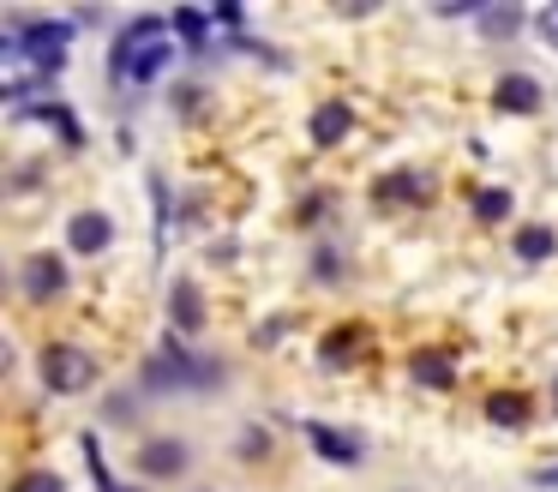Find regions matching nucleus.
<instances>
[{
	"label": "nucleus",
	"mask_w": 558,
	"mask_h": 492,
	"mask_svg": "<svg viewBox=\"0 0 558 492\" xmlns=\"http://www.w3.org/2000/svg\"><path fill=\"white\" fill-rule=\"evenodd\" d=\"M157 36H162V19H133V24H126V36L114 43V72H121L126 84L157 79V72L169 67V48H162Z\"/></svg>",
	"instance_id": "nucleus-1"
},
{
	"label": "nucleus",
	"mask_w": 558,
	"mask_h": 492,
	"mask_svg": "<svg viewBox=\"0 0 558 492\" xmlns=\"http://www.w3.org/2000/svg\"><path fill=\"white\" fill-rule=\"evenodd\" d=\"M37 367H43V384L54 396H85L97 384V355H85L78 343H49Z\"/></svg>",
	"instance_id": "nucleus-2"
},
{
	"label": "nucleus",
	"mask_w": 558,
	"mask_h": 492,
	"mask_svg": "<svg viewBox=\"0 0 558 492\" xmlns=\"http://www.w3.org/2000/svg\"><path fill=\"white\" fill-rule=\"evenodd\" d=\"M198 379H210V367H198L181 343H162L157 355L145 360V384H150V391H181V384H198Z\"/></svg>",
	"instance_id": "nucleus-3"
},
{
	"label": "nucleus",
	"mask_w": 558,
	"mask_h": 492,
	"mask_svg": "<svg viewBox=\"0 0 558 492\" xmlns=\"http://www.w3.org/2000/svg\"><path fill=\"white\" fill-rule=\"evenodd\" d=\"M19 288H25L31 300H61L66 295V259H54V252H31V259L19 264Z\"/></svg>",
	"instance_id": "nucleus-4"
},
{
	"label": "nucleus",
	"mask_w": 558,
	"mask_h": 492,
	"mask_svg": "<svg viewBox=\"0 0 558 492\" xmlns=\"http://www.w3.org/2000/svg\"><path fill=\"white\" fill-rule=\"evenodd\" d=\"M186 468V444L181 439H145L138 444V475L145 480H174Z\"/></svg>",
	"instance_id": "nucleus-5"
},
{
	"label": "nucleus",
	"mask_w": 558,
	"mask_h": 492,
	"mask_svg": "<svg viewBox=\"0 0 558 492\" xmlns=\"http://www.w3.org/2000/svg\"><path fill=\"white\" fill-rule=\"evenodd\" d=\"M409 379L421 384V391H450V384H457V360H450L445 348H414Z\"/></svg>",
	"instance_id": "nucleus-6"
},
{
	"label": "nucleus",
	"mask_w": 558,
	"mask_h": 492,
	"mask_svg": "<svg viewBox=\"0 0 558 492\" xmlns=\"http://www.w3.org/2000/svg\"><path fill=\"white\" fill-rule=\"evenodd\" d=\"M349 127H354V108L349 103H318L313 120H306V132H313L318 151H337V144L349 139Z\"/></svg>",
	"instance_id": "nucleus-7"
},
{
	"label": "nucleus",
	"mask_w": 558,
	"mask_h": 492,
	"mask_svg": "<svg viewBox=\"0 0 558 492\" xmlns=\"http://www.w3.org/2000/svg\"><path fill=\"white\" fill-rule=\"evenodd\" d=\"M493 103L505 108V115H534V108H541V79H529V72H505V79L493 84Z\"/></svg>",
	"instance_id": "nucleus-8"
},
{
	"label": "nucleus",
	"mask_w": 558,
	"mask_h": 492,
	"mask_svg": "<svg viewBox=\"0 0 558 492\" xmlns=\"http://www.w3.org/2000/svg\"><path fill=\"white\" fill-rule=\"evenodd\" d=\"M426 192H433V180H426L421 168H397V175H378L373 199L378 204H421Z\"/></svg>",
	"instance_id": "nucleus-9"
},
{
	"label": "nucleus",
	"mask_w": 558,
	"mask_h": 492,
	"mask_svg": "<svg viewBox=\"0 0 558 492\" xmlns=\"http://www.w3.org/2000/svg\"><path fill=\"white\" fill-rule=\"evenodd\" d=\"M114 240V223L102 211H78L73 223H66V247L73 252H102Z\"/></svg>",
	"instance_id": "nucleus-10"
},
{
	"label": "nucleus",
	"mask_w": 558,
	"mask_h": 492,
	"mask_svg": "<svg viewBox=\"0 0 558 492\" xmlns=\"http://www.w3.org/2000/svg\"><path fill=\"white\" fill-rule=\"evenodd\" d=\"M169 319H174V331H181V336H198V331H205V295H198L193 283H174Z\"/></svg>",
	"instance_id": "nucleus-11"
},
{
	"label": "nucleus",
	"mask_w": 558,
	"mask_h": 492,
	"mask_svg": "<svg viewBox=\"0 0 558 492\" xmlns=\"http://www.w3.org/2000/svg\"><path fill=\"white\" fill-rule=\"evenodd\" d=\"M306 439H313V451L325 456V463H361V439H349V432H337V427H306Z\"/></svg>",
	"instance_id": "nucleus-12"
},
{
	"label": "nucleus",
	"mask_w": 558,
	"mask_h": 492,
	"mask_svg": "<svg viewBox=\"0 0 558 492\" xmlns=\"http://www.w3.org/2000/svg\"><path fill=\"white\" fill-rule=\"evenodd\" d=\"M486 420H493V427H529V396L522 391H493L486 396Z\"/></svg>",
	"instance_id": "nucleus-13"
},
{
	"label": "nucleus",
	"mask_w": 558,
	"mask_h": 492,
	"mask_svg": "<svg viewBox=\"0 0 558 492\" xmlns=\"http://www.w3.org/2000/svg\"><path fill=\"white\" fill-rule=\"evenodd\" d=\"M522 31V7H510V0H498V7H481V36H517Z\"/></svg>",
	"instance_id": "nucleus-14"
},
{
	"label": "nucleus",
	"mask_w": 558,
	"mask_h": 492,
	"mask_svg": "<svg viewBox=\"0 0 558 492\" xmlns=\"http://www.w3.org/2000/svg\"><path fill=\"white\" fill-rule=\"evenodd\" d=\"M553 252H558V235H553V228H541V223H534V228H522V235H517V259L522 264H541V259H553Z\"/></svg>",
	"instance_id": "nucleus-15"
},
{
	"label": "nucleus",
	"mask_w": 558,
	"mask_h": 492,
	"mask_svg": "<svg viewBox=\"0 0 558 492\" xmlns=\"http://www.w3.org/2000/svg\"><path fill=\"white\" fill-rule=\"evenodd\" d=\"M474 216H481V223H505V216H510V192L505 187H481V192H474Z\"/></svg>",
	"instance_id": "nucleus-16"
},
{
	"label": "nucleus",
	"mask_w": 558,
	"mask_h": 492,
	"mask_svg": "<svg viewBox=\"0 0 558 492\" xmlns=\"http://www.w3.org/2000/svg\"><path fill=\"white\" fill-rule=\"evenodd\" d=\"M354 348H361V331H354V324H342V331H330V336H325V348H318V355H325L330 367H337V360H354Z\"/></svg>",
	"instance_id": "nucleus-17"
},
{
	"label": "nucleus",
	"mask_w": 558,
	"mask_h": 492,
	"mask_svg": "<svg viewBox=\"0 0 558 492\" xmlns=\"http://www.w3.org/2000/svg\"><path fill=\"white\" fill-rule=\"evenodd\" d=\"M13 492H66V480L54 475V468H31V475L13 480Z\"/></svg>",
	"instance_id": "nucleus-18"
},
{
	"label": "nucleus",
	"mask_w": 558,
	"mask_h": 492,
	"mask_svg": "<svg viewBox=\"0 0 558 492\" xmlns=\"http://www.w3.org/2000/svg\"><path fill=\"white\" fill-rule=\"evenodd\" d=\"M169 24H174V31H181L186 43H193V48L205 43V31H210V24H205V12H193V7H181V12H174V19H169Z\"/></svg>",
	"instance_id": "nucleus-19"
},
{
	"label": "nucleus",
	"mask_w": 558,
	"mask_h": 492,
	"mask_svg": "<svg viewBox=\"0 0 558 492\" xmlns=\"http://www.w3.org/2000/svg\"><path fill=\"white\" fill-rule=\"evenodd\" d=\"M534 31H541V43H546V48H558V0L534 12Z\"/></svg>",
	"instance_id": "nucleus-20"
},
{
	"label": "nucleus",
	"mask_w": 558,
	"mask_h": 492,
	"mask_svg": "<svg viewBox=\"0 0 558 492\" xmlns=\"http://www.w3.org/2000/svg\"><path fill=\"white\" fill-rule=\"evenodd\" d=\"M534 480H541V487H558V468H541Z\"/></svg>",
	"instance_id": "nucleus-21"
},
{
	"label": "nucleus",
	"mask_w": 558,
	"mask_h": 492,
	"mask_svg": "<svg viewBox=\"0 0 558 492\" xmlns=\"http://www.w3.org/2000/svg\"><path fill=\"white\" fill-rule=\"evenodd\" d=\"M102 492H145V487H121V480H109V487H102Z\"/></svg>",
	"instance_id": "nucleus-22"
},
{
	"label": "nucleus",
	"mask_w": 558,
	"mask_h": 492,
	"mask_svg": "<svg viewBox=\"0 0 558 492\" xmlns=\"http://www.w3.org/2000/svg\"><path fill=\"white\" fill-rule=\"evenodd\" d=\"M553 408H558V384H553Z\"/></svg>",
	"instance_id": "nucleus-23"
}]
</instances>
